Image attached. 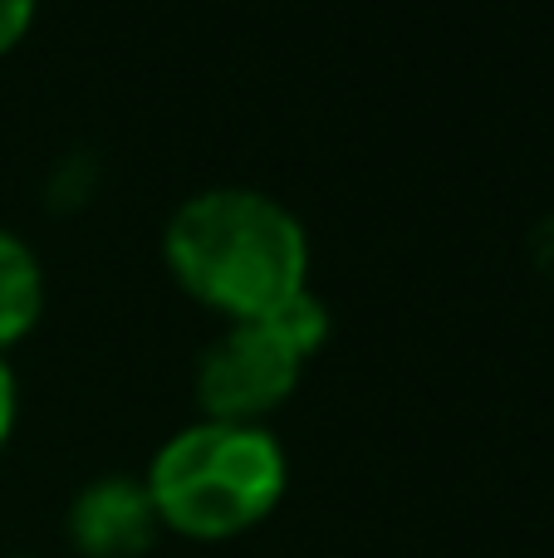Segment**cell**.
<instances>
[{
	"label": "cell",
	"mask_w": 554,
	"mask_h": 558,
	"mask_svg": "<svg viewBox=\"0 0 554 558\" xmlns=\"http://www.w3.org/2000/svg\"><path fill=\"white\" fill-rule=\"evenodd\" d=\"M265 328H270L275 338H280L285 348H290L300 363H310V357L324 353V343H329V308H324L320 294H310V289H300L294 299H285L280 308H275L270 318H261Z\"/></svg>",
	"instance_id": "cell-6"
},
{
	"label": "cell",
	"mask_w": 554,
	"mask_h": 558,
	"mask_svg": "<svg viewBox=\"0 0 554 558\" xmlns=\"http://www.w3.org/2000/svg\"><path fill=\"white\" fill-rule=\"evenodd\" d=\"M45 314V275L20 235L0 231V357L29 338V328Z\"/></svg>",
	"instance_id": "cell-5"
},
{
	"label": "cell",
	"mask_w": 554,
	"mask_h": 558,
	"mask_svg": "<svg viewBox=\"0 0 554 558\" xmlns=\"http://www.w3.org/2000/svg\"><path fill=\"white\" fill-rule=\"evenodd\" d=\"M29 25H35V0H0V54H10Z\"/></svg>",
	"instance_id": "cell-7"
},
{
	"label": "cell",
	"mask_w": 554,
	"mask_h": 558,
	"mask_svg": "<svg viewBox=\"0 0 554 558\" xmlns=\"http://www.w3.org/2000/svg\"><path fill=\"white\" fill-rule=\"evenodd\" d=\"M153 495L133 475H104V481L84 485L69 505L64 534L79 558H143L157 544Z\"/></svg>",
	"instance_id": "cell-4"
},
{
	"label": "cell",
	"mask_w": 554,
	"mask_h": 558,
	"mask_svg": "<svg viewBox=\"0 0 554 558\" xmlns=\"http://www.w3.org/2000/svg\"><path fill=\"white\" fill-rule=\"evenodd\" d=\"M147 495L162 530L221 544L275 514L290 485L285 446L265 426L196 422L177 432L147 465Z\"/></svg>",
	"instance_id": "cell-2"
},
{
	"label": "cell",
	"mask_w": 554,
	"mask_h": 558,
	"mask_svg": "<svg viewBox=\"0 0 554 558\" xmlns=\"http://www.w3.org/2000/svg\"><path fill=\"white\" fill-rule=\"evenodd\" d=\"M304 363L255 318V324H231L196 363V407L206 422L231 426H261L275 407L290 402L300 387Z\"/></svg>",
	"instance_id": "cell-3"
},
{
	"label": "cell",
	"mask_w": 554,
	"mask_h": 558,
	"mask_svg": "<svg viewBox=\"0 0 554 558\" xmlns=\"http://www.w3.org/2000/svg\"><path fill=\"white\" fill-rule=\"evenodd\" d=\"M15 407H20V397H15V373H10V363L0 357V451H5L10 432H15Z\"/></svg>",
	"instance_id": "cell-8"
},
{
	"label": "cell",
	"mask_w": 554,
	"mask_h": 558,
	"mask_svg": "<svg viewBox=\"0 0 554 558\" xmlns=\"http://www.w3.org/2000/svg\"><path fill=\"white\" fill-rule=\"evenodd\" d=\"M162 260L196 304L231 324L270 318L285 299L310 289V241L275 196L245 186L196 192L162 231Z\"/></svg>",
	"instance_id": "cell-1"
}]
</instances>
